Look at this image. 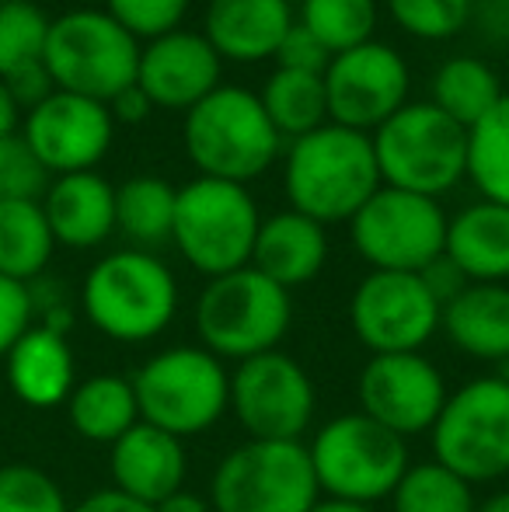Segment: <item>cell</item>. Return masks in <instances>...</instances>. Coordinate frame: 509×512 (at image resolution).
I'll list each match as a JSON object with an SVG mask.
<instances>
[{"label": "cell", "instance_id": "41", "mask_svg": "<svg viewBox=\"0 0 509 512\" xmlns=\"http://www.w3.org/2000/svg\"><path fill=\"white\" fill-rule=\"evenodd\" d=\"M0 81L7 84V91H11V98H14V105L25 108V112H32L35 105H42L56 91V84H53V77H49L46 63H32V67H21V70H14V74L0 77Z\"/></svg>", "mask_w": 509, "mask_h": 512}, {"label": "cell", "instance_id": "33", "mask_svg": "<svg viewBox=\"0 0 509 512\" xmlns=\"http://www.w3.org/2000/svg\"><path fill=\"white\" fill-rule=\"evenodd\" d=\"M297 21L335 56L374 39L377 0H300Z\"/></svg>", "mask_w": 509, "mask_h": 512}, {"label": "cell", "instance_id": "39", "mask_svg": "<svg viewBox=\"0 0 509 512\" xmlns=\"http://www.w3.org/2000/svg\"><path fill=\"white\" fill-rule=\"evenodd\" d=\"M35 324L32 290L25 283L0 276V359L11 352V345Z\"/></svg>", "mask_w": 509, "mask_h": 512}, {"label": "cell", "instance_id": "24", "mask_svg": "<svg viewBox=\"0 0 509 512\" xmlns=\"http://www.w3.org/2000/svg\"><path fill=\"white\" fill-rule=\"evenodd\" d=\"M440 328L464 356L509 363V286L468 283L450 304H443Z\"/></svg>", "mask_w": 509, "mask_h": 512}, {"label": "cell", "instance_id": "17", "mask_svg": "<svg viewBox=\"0 0 509 512\" xmlns=\"http://www.w3.org/2000/svg\"><path fill=\"white\" fill-rule=\"evenodd\" d=\"M116 119L109 105L95 98L53 91L42 105L25 112L21 140L35 154V161L46 168V175H77L95 171L98 161L109 154Z\"/></svg>", "mask_w": 509, "mask_h": 512}, {"label": "cell", "instance_id": "48", "mask_svg": "<svg viewBox=\"0 0 509 512\" xmlns=\"http://www.w3.org/2000/svg\"><path fill=\"white\" fill-rule=\"evenodd\" d=\"M475 512H509V488H503V492H492L485 502H478Z\"/></svg>", "mask_w": 509, "mask_h": 512}, {"label": "cell", "instance_id": "50", "mask_svg": "<svg viewBox=\"0 0 509 512\" xmlns=\"http://www.w3.org/2000/svg\"><path fill=\"white\" fill-rule=\"evenodd\" d=\"M506 384H509V370H506Z\"/></svg>", "mask_w": 509, "mask_h": 512}, {"label": "cell", "instance_id": "23", "mask_svg": "<svg viewBox=\"0 0 509 512\" xmlns=\"http://www.w3.org/2000/svg\"><path fill=\"white\" fill-rule=\"evenodd\" d=\"M328 262V230L297 209H283L262 220L252 251V269L283 286L286 293L318 279Z\"/></svg>", "mask_w": 509, "mask_h": 512}, {"label": "cell", "instance_id": "6", "mask_svg": "<svg viewBox=\"0 0 509 512\" xmlns=\"http://www.w3.org/2000/svg\"><path fill=\"white\" fill-rule=\"evenodd\" d=\"M196 335L217 359L245 363L252 356L279 349L293 321V300L283 286L245 265L227 276L206 279L192 310Z\"/></svg>", "mask_w": 509, "mask_h": 512}, {"label": "cell", "instance_id": "3", "mask_svg": "<svg viewBox=\"0 0 509 512\" xmlns=\"http://www.w3.org/2000/svg\"><path fill=\"white\" fill-rule=\"evenodd\" d=\"M185 154L203 178L248 185L283 154V136L269 122L255 91L220 84L185 112Z\"/></svg>", "mask_w": 509, "mask_h": 512}, {"label": "cell", "instance_id": "43", "mask_svg": "<svg viewBox=\"0 0 509 512\" xmlns=\"http://www.w3.org/2000/svg\"><path fill=\"white\" fill-rule=\"evenodd\" d=\"M109 112H112V119L123 122V126H140V122L154 112V105H150V98L143 95L136 84H129L126 91H119L109 102Z\"/></svg>", "mask_w": 509, "mask_h": 512}, {"label": "cell", "instance_id": "16", "mask_svg": "<svg viewBox=\"0 0 509 512\" xmlns=\"http://www.w3.org/2000/svg\"><path fill=\"white\" fill-rule=\"evenodd\" d=\"M447 394L450 391L440 366L422 352L370 356L356 380V398H360L363 415L401 439L433 429Z\"/></svg>", "mask_w": 509, "mask_h": 512}, {"label": "cell", "instance_id": "34", "mask_svg": "<svg viewBox=\"0 0 509 512\" xmlns=\"http://www.w3.org/2000/svg\"><path fill=\"white\" fill-rule=\"evenodd\" d=\"M49 39V18L32 0H4L0 4V77L21 67L42 63Z\"/></svg>", "mask_w": 509, "mask_h": 512}, {"label": "cell", "instance_id": "5", "mask_svg": "<svg viewBox=\"0 0 509 512\" xmlns=\"http://www.w3.org/2000/svg\"><path fill=\"white\" fill-rule=\"evenodd\" d=\"M381 185L440 199L468 175V129L433 102L401 105L370 133Z\"/></svg>", "mask_w": 509, "mask_h": 512}, {"label": "cell", "instance_id": "20", "mask_svg": "<svg viewBox=\"0 0 509 512\" xmlns=\"http://www.w3.org/2000/svg\"><path fill=\"white\" fill-rule=\"evenodd\" d=\"M42 213L63 248L88 251L116 234V185L98 171L60 175L42 192Z\"/></svg>", "mask_w": 509, "mask_h": 512}, {"label": "cell", "instance_id": "37", "mask_svg": "<svg viewBox=\"0 0 509 512\" xmlns=\"http://www.w3.org/2000/svg\"><path fill=\"white\" fill-rule=\"evenodd\" d=\"M192 0H105V11L126 28L133 39H157L182 28Z\"/></svg>", "mask_w": 509, "mask_h": 512}, {"label": "cell", "instance_id": "26", "mask_svg": "<svg viewBox=\"0 0 509 512\" xmlns=\"http://www.w3.org/2000/svg\"><path fill=\"white\" fill-rule=\"evenodd\" d=\"M67 418L81 439L112 446L140 422L133 380L116 373H95L81 380L67 398Z\"/></svg>", "mask_w": 509, "mask_h": 512}, {"label": "cell", "instance_id": "40", "mask_svg": "<svg viewBox=\"0 0 509 512\" xmlns=\"http://www.w3.org/2000/svg\"><path fill=\"white\" fill-rule=\"evenodd\" d=\"M272 60L279 63V70H297V74H325L328 67V49L321 46L318 39H314L311 32H307L300 21H293L290 32L283 35V42H279L276 56Z\"/></svg>", "mask_w": 509, "mask_h": 512}, {"label": "cell", "instance_id": "25", "mask_svg": "<svg viewBox=\"0 0 509 512\" xmlns=\"http://www.w3.org/2000/svg\"><path fill=\"white\" fill-rule=\"evenodd\" d=\"M443 255L464 272L468 283H506L509 279V206L478 203L464 206L447 220Z\"/></svg>", "mask_w": 509, "mask_h": 512}, {"label": "cell", "instance_id": "44", "mask_svg": "<svg viewBox=\"0 0 509 512\" xmlns=\"http://www.w3.org/2000/svg\"><path fill=\"white\" fill-rule=\"evenodd\" d=\"M70 512H154V509L129 499L123 492H116V488H102V492H91L88 499L70 506Z\"/></svg>", "mask_w": 509, "mask_h": 512}, {"label": "cell", "instance_id": "13", "mask_svg": "<svg viewBox=\"0 0 509 512\" xmlns=\"http://www.w3.org/2000/svg\"><path fill=\"white\" fill-rule=\"evenodd\" d=\"M440 300L419 272H374L360 279L349 297V324L370 356L422 352L440 331Z\"/></svg>", "mask_w": 509, "mask_h": 512}, {"label": "cell", "instance_id": "42", "mask_svg": "<svg viewBox=\"0 0 509 512\" xmlns=\"http://www.w3.org/2000/svg\"><path fill=\"white\" fill-rule=\"evenodd\" d=\"M419 276H422V283L429 286V293H433V297L440 300V307H443V304H450V300H454L457 293H461L464 286H468L464 272L457 269V265L450 262L447 255H440L436 262H429L426 269L419 272Z\"/></svg>", "mask_w": 509, "mask_h": 512}, {"label": "cell", "instance_id": "21", "mask_svg": "<svg viewBox=\"0 0 509 512\" xmlns=\"http://www.w3.org/2000/svg\"><path fill=\"white\" fill-rule=\"evenodd\" d=\"M293 25L290 0H210L203 35L220 60H272Z\"/></svg>", "mask_w": 509, "mask_h": 512}, {"label": "cell", "instance_id": "15", "mask_svg": "<svg viewBox=\"0 0 509 512\" xmlns=\"http://www.w3.org/2000/svg\"><path fill=\"white\" fill-rule=\"evenodd\" d=\"M321 81H325L328 122L367 136L384 126L401 105H408V88H412V74L401 53L377 39L335 53Z\"/></svg>", "mask_w": 509, "mask_h": 512}, {"label": "cell", "instance_id": "4", "mask_svg": "<svg viewBox=\"0 0 509 512\" xmlns=\"http://www.w3.org/2000/svg\"><path fill=\"white\" fill-rule=\"evenodd\" d=\"M140 422L178 439L210 432L231 411V373L203 345L161 349L133 373Z\"/></svg>", "mask_w": 509, "mask_h": 512}, {"label": "cell", "instance_id": "10", "mask_svg": "<svg viewBox=\"0 0 509 512\" xmlns=\"http://www.w3.org/2000/svg\"><path fill=\"white\" fill-rule=\"evenodd\" d=\"M321 499L300 439H248L224 453L210 478L213 512H311Z\"/></svg>", "mask_w": 509, "mask_h": 512}, {"label": "cell", "instance_id": "46", "mask_svg": "<svg viewBox=\"0 0 509 512\" xmlns=\"http://www.w3.org/2000/svg\"><path fill=\"white\" fill-rule=\"evenodd\" d=\"M18 122H21V108L14 105L11 91H7V84L0 81V140H4V136L18 133Z\"/></svg>", "mask_w": 509, "mask_h": 512}, {"label": "cell", "instance_id": "38", "mask_svg": "<svg viewBox=\"0 0 509 512\" xmlns=\"http://www.w3.org/2000/svg\"><path fill=\"white\" fill-rule=\"evenodd\" d=\"M49 185V175L35 154L25 147L18 133L0 140V203L14 199H42Z\"/></svg>", "mask_w": 509, "mask_h": 512}, {"label": "cell", "instance_id": "9", "mask_svg": "<svg viewBox=\"0 0 509 512\" xmlns=\"http://www.w3.org/2000/svg\"><path fill=\"white\" fill-rule=\"evenodd\" d=\"M42 63L56 91L109 105L119 91L136 84L140 39H133L109 11L77 7L49 21Z\"/></svg>", "mask_w": 509, "mask_h": 512}, {"label": "cell", "instance_id": "35", "mask_svg": "<svg viewBox=\"0 0 509 512\" xmlns=\"http://www.w3.org/2000/svg\"><path fill=\"white\" fill-rule=\"evenodd\" d=\"M471 0H387V14L405 35L422 42H447L471 21Z\"/></svg>", "mask_w": 509, "mask_h": 512}, {"label": "cell", "instance_id": "49", "mask_svg": "<svg viewBox=\"0 0 509 512\" xmlns=\"http://www.w3.org/2000/svg\"><path fill=\"white\" fill-rule=\"evenodd\" d=\"M499 4H503V7H506V11H509V0H499Z\"/></svg>", "mask_w": 509, "mask_h": 512}, {"label": "cell", "instance_id": "22", "mask_svg": "<svg viewBox=\"0 0 509 512\" xmlns=\"http://www.w3.org/2000/svg\"><path fill=\"white\" fill-rule=\"evenodd\" d=\"M4 363L11 394L28 408H60L67 405L70 391L77 387V363L67 335L42 328V324H32L11 345Z\"/></svg>", "mask_w": 509, "mask_h": 512}, {"label": "cell", "instance_id": "14", "mask_svg": "<svg viewBox=\"0 0 509 512\" xmlns=\"http://www.w3.org/2000/svg\"><path fill=\"white\" fill-rule=\"evenodd\" d=\"M318 391L304 366L272 349L231 373V411L248 439H300L314 422Z\"/></svg>", "mask_w": 509, "mask_h": 512}, {"label": "cell", "instance_id": "11", "mask_svg": "<svg viewBox=\"0 0 509 512\" xmlns=\"http://www.w3.org/2000/svg\"><path fill=\"white\" fill-rule=\"evenodd\" d=\"M433 460L468 485L509 474V384L506 377H475L447 394L433 429Z\"/></svg>", "mask_w": 509, "mask_h": 512}, {"label": "cell", "instance_id": "30", "mask_svg": "<svg viewBox=\"0 0 509 512\" xmlns=\"http://www.w3.org/2000/svg\"><path fill=\"white\" fill-rule=\"evenodd\" d=\"M258 102H262L265 115H269V122L283 140H297V136L314 133V129L328 122L321 74H297V70L276 67L269 81H265Z\"/></svg>", "mask_w": 509, "mask_h": 512}, {"label": "cell", "instance_id": "12", "mask_svg": "<svg viewBox=\"0 0 509 512\" xmlns=\"http://www.w3.org/2000/svg\"><path fill=\"white\" fill-rule=\"evenodd\" d=\"M447 220L440 199L381 185L349 220V237L374 272H422L447 248Z\"/></svg>", "mask_w": 509, "mask_h": 512}, {"label": "cell", "instance_id": "47", "mask_svg": "<svg viewBox=\"0 0 509 512\" xmlns=\"http://www.w3.org/2000/svg\"><path fill=\"white\" fill-rule=\"evenodd\" d=\"M311 512H377L374 506H356V502H339V499H318V506Z\"/></svg>", "mask_w": 509, "mask_h": 512}, {"label": "cell", "instance_id": "29", "mask_svg": "<svg viewBox=\"0 0 509 512\" xmlns=\"http://www.w3.org/2000/svg\"><path fill=\"white\" fill-rule=\"evenodd\" d=\"M178 189L157 175H136L116 189V230L140 251L171 241Z\"/></svg>", "mask_w": 509, "mask_h": 512}, {"label": "cell", "instance_id": "19", "mask_svg": "<svg viewBox=\"0 0 509 512\" xmlns=\"http://www.w3.org/2000/svg\"><path fill=\"white\" fill-rule=\"evenodd\" d=\"M185 471H189V457L182 439L157 425L136 422L123 439L109 446L112 488L143 506H157L168 495L182 492Z\"/></svg>", "mask_w": 509, "mask_h": 512}, {"label": "cell", "instance_id": "52", "mask_svg": "<svg viewBox=\"0 0 509 512\" xmlns=\"http://www.w3.org/2000/svg\"><path fill=\"white\" fill-rule=\"evenodd\" d=\"M290 4H293V0H290Z\"/></svg>", "mask_w": 509, "mask_h": 512}, {"label": "cell", "instance_id": "36", "mask_svg": "<svg viewBox=\"0 0 509 512\" xmlns=\"http://www.w3.org/2000/svg\"><path fill=\"white\" fill-rule=\"evenodd\" d=\"M0 512H70L53 474L32 464L0 467Z\"/></svg>", "mask_w": 509, "mask_h": 512}, {"label": "cell", "instance_id": "7", "mask_svg": "<svg viewBox=\"0 0 509 512\" xmlns=\"http://www.w3.org/2000/svg\"><path fill=\"white\" fill-rule=\"evenodd\" d=\"M258 227L262 213L248 185L199 175L178 189L171 241L199 276L217 279L252 265Z\"/></svg>", "mask_w": 509, "mask_h": 512}, {"label": "cell", "instance_id": "18", "mask_svg": "<svg viewBox=\"0 0 509 512\" xmlns=\"http://www.w3.org/2000/svg\"><path fill=\"white\" fill-rule=\"evenodd\" d=\"M220 74H224V60L206 42V35L175 28L140 46L136 88L150 98L154 108L189 112L210 91L220 88Z\"/></svg>", "mask_w": 509, "mask_h": 512}, {"label": "cell", "instance_id": "45", "mask_svg": "<svg viewBox=\"0 0 509 512\" xmlns=\"http://www.w3.org/2000/svg\"><path fill=\"white\" fill-rule=\"evenodd\" d=\"M154 512H213L210 509V499H203V495L189 492V488H182V492L168 495V499H161L157 506H150Z\"/></svg>", "mask_w": 509, "mask_h": 512}, {"label": "cell", "instance_id": "1", "mask_svg": "<svg viewBox=\"0 0 509 512\" xmlns=\"http://www.w3.org/2000/svg\"><path fill=\"white\" fill-rule=\"evenodd\" d=\"M283 189L290 209L314 223H349L356 209L381 189L374 143L367 133L325 122L286 147Z\"/></svg>", "mask_w": 509, "mask_h": 512}, {"label": "cell", "instance_id": "51", "mask_svg": "<svg viewBox=\"0 0 509 512\" xmlns=\"http://www.w3.org/2000/svg\"><path fill=\"white\" fill-rule=\"evenodd\" d=\"M0 4H4V0H0Z\"/></svg>", "mask_w": 509, "mask_h": 512}, {"label": "cell", "instance_id": "8", "mask_svg": "<svg viewBox=\"0 0 509 512\" xmlns=\"http://www.w3.org/2000/svg\"><path fill=\"white\" fill-rule=\"evenodd\" d=\"M318 488L325 499L374 506L391 499L408 471V446L363 411L335 415L307 446Z\"/></svg>", "mask_w": 509, "mask_h": 512}, {"label": "cell", "instance_id": "27", "mask_svg": "<svg viewBox=\"0 0 509 512\" xmlns=\"http://www.w3.org/2000/svg\"><path fill=\"white\" fill-rule=\"evenodd\" d=\"M53 230L39 199L0 203V276L32 286L53 258Z\"/></svg>", "mask_w": 509, "mask_h": 512}, {"label": "cell", "instance_id": "28", "mask_svg": "<svg viewBox=\"0 0 509 512\" xmlns=\"http://www.w3.org/2000/svg\"><path fill=\"white\" fill-rule=\"evenodd\" d=\"M429 91H433L429 102L464 129L475 126L503 98L499 74L485 60H478V56H450V60H443L436 67Z\"/></svg>", "mask_w": 509, "mask_h": 512}, {"label": "cell", "instance_id": "32", "mask_svg": "<svg viewBox=\"0 0 509 512\" xmlns=\"http://www.w3.org/2000/svg\"><path fill=\"white\" fill-rule=\"evenodd\" d=\"M475 485L457 478L436 460L408 464L391 492V512H475Z\"/></svg>", "mask_w": 509, "mask_h": 512}, {"label": "cell", "instance_id": "31", "mask_svg": "<svg viewBox=\"0 0 509 512\" xmlns=\"http://www.w3.org/2000/svg\"><path fill=\"white\" fill-rule=\"evenodd\" d=\"M468 178L482 199L509 206V91L468 129Z\"/></svg>", "mask_w": 509, "mask_h": 512}, {"label": "cell", "instance_id": "2", "mask_svg": "<svg viewBox=\"0 0 509 512\" xmlns=\"http://www.w3.org/2000/svg\"><path fill=\"white\" fill-rule=\"evenodd\" d=\"M81 310L91 328L112 342H150L164 335L178 314L175 272L150 251H112L84 276Z\"/></svg>", "mask_w": 509, "mask_h": 512}]
</instances>
